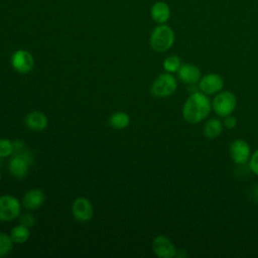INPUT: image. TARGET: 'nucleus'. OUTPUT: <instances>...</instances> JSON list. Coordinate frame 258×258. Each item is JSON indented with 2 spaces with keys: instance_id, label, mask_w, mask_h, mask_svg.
Wrapping results in <instances>:
<instances>
[{
  "instance_id": "20e7f679",
  "label": "nucleus",
  "mask_w": 258,
  "mask_h": 258,
  "mask_svg": "<svg viewBox=\"0 0 258 258\" xmlns=\"http://www.w3.org/2000/svg\"><path fill=\"white\" fill-rule=\"evenodd\" d=\"M237 106L236 96L230 91L219 92L213 102L212 107L215 113L221 117H226L231 115Z\"/></svg>"
},
{
  "instance_id": "b1692460",
  "label": "nucleus",
  "mask_w": 258,
  "mask_h": 258,
  "mask_svg": "<svg viewBox=\"0 0 258 258\" xmlns=\"http://www.w3.org/2000/svg\"><path fill=\"white\" fill-rule=\"evenodd\" d=\"M223 125H224L226 128H228V129H233V128H235L236 125H237V119H236L234 116H232V115H228V116L225 117V120H224Z\"/></svg>"
},
{
  "instance_id": "4be33fe9",
  "label": "nucleus",
  "mask_w": 258,
  "mask_h": 258,
  "mask_svg": "<svg viewBox=\"0 0 258 258\" xmlns=\"http://www.w3.org/2000/svg\"><path fill=\"white\" fill-rule=\"evenodd\" d=\"M19 222L20 224L28 227V228H31L34 226L35 224V219H34V216L30 213H24L20 216L19 218Z\"/></svg>"
},
{
  "instance_id": "ddd939ff",
  "label": "nucleus",
  "mask_w": 258,
  "mask_h": 258,
  "mask_svg": "<svg viewBox=\"0 0 258 258\" xmlns=\"http://www.w3.org/2000/svg\"><path fill=\"white\" fill-rule=\"evenodd\" d=\"M44 203V194L39 188H32L26 191L22 199V204L26 210H37Z\"/></svg>"
},
{
  "instance_id": "39448f33",
  "label": "nucleus",
  "mask_w": 258,
  "mask_h": 258,
  "mask_svg": "<svg viewBox=\"0 0 258 258\" xmlns=\"http://www.w3.org/2000/svg\"><path fill=\"white\" fill-rule=\"evenodd\" d=\"M20 214V202L17 198L4 195L0 197V222H10Z\"/></svg>"
},
{
  "instance_id": "5701e85b",
  "label": "nucleus",
  "mask_w": 258,
  "mask_h": 258,
  "mask_svg": "<svg viewBox=\"0 0 258 258\" xmlns=\"http://www.w3.org/2000/svg\"><path fill=\"white\" fill-rule=\"evenodd\" d=\"M249 167L252 172L258 175V149L254 151V153L251 154L250 161H249Z\"/></svg>"
},
{
  "instance_id": "f3484780",
  "label": "nucleus",
  "mask_w": 258,
  "mask_h": 258,
  "mask_svg": "<svg viewBox=\"0 0 258 258\" xmlns=\"http://www.w3.org/2000/svg\"><path fill=\"white\" fill-rule=\"evenodd\" d=\"M109 123L114 129L122 130V129H125L126 127L129 126L130 117L125 112H122V111L115 112L111 115V117L109 119Z\"/></svg>"
},
{
  "instance_id": "2eb2a0df",
  "label": "nucleus",
  "mask_w": 258,
  "mask_h": 258,
  "mask_svg": "<svg viewBox=\"0 0 258 258\" xmlns=\"http://www.w3.org/2000/svg\"><path fill=\"white\" fill-rule=\"evenodd\" d=\"M151 18L158 24H164L170 18V8L163 1L155 2L150 9Z\"/></svg>"
},
{
  "instance_id": "f03ea898",
  "label": "nucleus",
  "mask_w": 258,
  "mask_h": 258,
  "mask_svg": "<svg viewBox=\"0 0 258 258\" xmlns=\"http://www.w3.org/2000/svg\"><path fill=\"white\" fill-rule=\"evenodd\" d=\"M174 42V32L168 25L159 24L152 30L149 37V44L156 52L167 51Z\"/></svg>"
},
{
  "instance_id": "9d476101",
  "label": "nucleus",
  "mask_w": 258,
  "mask_h": 258,
  "mask_svg": "<svg viewBox=\"0 0 258 258\" xmlns=\"http://www.w3.org/2000/svg\"><path fill=\"white\" fill-rule=\"evenodd\" d=\"M199 87L204 94L214 95L222 91L224 88V80L220 75L210 73L200 79Z\"/></svg>"
},
{
  "instance_id": "393cba45",
  "label": "nucleus",
  "mask_w": 258,
  "mask_h": 258,
  "mask_svg": "<svg viewBox=\"0 0 258 258\" xmlns=\"http://www.w3.org/2000/svg\"><path fill=\"white\" fill-rule=\"evenodd\" d=\"M254 195H255L256 200H257V202H258V186L255 188V190H254Z\"/></svg>"
},
{
  "instance_id": "7ed1b4c3",
  "label": "nucleus",
  "mask_w": 258,
  "mask_h": 258,
  "mask_svg": "<svg viewBox=\"0 0 258 258\" xmlns=\"http://www.w3.org/2000/svg\"><path fill=\"white\" fill-rule=\"evenodd\" d=\"M177 89V81L170 73L160 74L151 85V94L157 98L171 96Z\"/></svg>"
},
{
  "instance_id": "dca6fc26",
  "label": "nucleus",
  "mask_w": 258,
  "mask_h": 258,
  "mask_svg": "<svg viewBox=\"0 0 258 258\" xmlns=\"http://www.w3.org/2000/svg\"><path fill=\"white\" fill-rule=\"evenodd\" d=\"M222 131H223V123L220 120L216 119V118L208 120L205 123L204 129H203L204 135L208 139H215V138H217L218 136L221 135Z\"/></svg>"
},
{
  "instance_id": "412c9836",
  "label": "nucleus",
  "mask_w": 258,
  "mask_h": 258,
  "mask_svg": "<svg viewBox=\"0 0 258 258\" xmlns=\"http://www.w3.org/2000/svg\"><path fill=\"white\" fill-rule=\"evenodd\" d=\"M14 151V144L9 139H0V157L10 156Z\"/></svg>"
},
{
  "instance_id": "aec40b11",
  "label": "nucleus",
  "mask_w": 258,
  "mask_h": 258,
  "mask_svg": "<svg viewBox=\"0 0 258 258\" xmlns=\"http://www.w3.org/2000/svg\"><path fill=\"white\" fill-rule=\"evenodd\" d=\"M181 66V60L177 55H169L163 60V69L167 73H176Z\"/></svg>"
},
{
  "instance_id": "f8f14e48",
  "label": "nucleus",
  "mask_w": 258,
  "mask_h": 258,
  "mask_svg": "<svg viewBox=\"0 0 258 258\" xmlns=\"http://www.w3.org/2000/svg\"><path fill=\"white\" fill-rule=\"evenodd\" d=\"M178 79L184 84H196L201 79L200 69L192 63H181L177 71Z\"/></svg>"
},
{
  "instance_id": "4468645a",
  "label": "nucleus",
  "mask_w": 258,
  "mask_h": 258,
  "mask_svg": "<svg viewBox=\"0 0 258 258\" xmlns=\"http://www.w3.org/2000/svg\"><path fill=\"white\" fill-rule=\"evenodd\" d=\"M25 125L32 131H42L47 127L48 119L46 115L40 111H32L25 117Z\"/></svg>"
},
{
  "instance_id": "f257e3e1",
  "label": "nucleus",
  "mask_w": 258,
  "mask_h": 258,
  "mask_svg": "<svg viewBox=\"0 0 258 258\" xmlns=\"http://www.w3.org/2000/svg\"><path fill=\"white\" fill-rule=\"evenodd\" d=\"M211 109L212 103L208 95L203 92H195L182 106V117L188 123L198 124L209 116Z\"/></svg>"
},
{
  "instance_id": "9b49d317",
  "label": "nucleus",
  "mask_w": 258,
  "mask_h": 258,
  "mask_svg": "<svg viewBox=\"0 0 258 258\" xmlns=\"http://www.w3.org/2000/svg\"><path fill=\"white\" fill-rule=\"evenodd\" d=\"M230 155L236 164H244L251 157V148L249 144L242 139H236L230 144Z\"/></svg>"
},
{
  "instance_id": "a878e982",
  "label": "nucleus",
  "mask_w": 258,
  "mask_h": 258,
  "mask_svg": "<svg viewBox=\"0 0 258 258\" xmlns=\"http://www.w3.org/2000/svg\"><path fill=\"white\" fill-rule=\"evenodd\" d=\"M0 181H1V171H0Z\"/></svg>"
},
{
  "instance_id": "423d86ee",
  "label": "nucleus",
  "mask_w": 258,
  "mask_h": 258,
  "mask_svg": "<svg viewBox=\"0 0 258 258\" xmlns=\"http://www.w3.org/2000/svg\"><path fill=\"white\" fill-rule=\"evenodd\" d=\"M31 160L32 158L29 154H27V152L17 153L9 161L8 169L10 174L18 179L25 177L28 173V168Z\"/></svg>"
},
{
  "instance_id": "6ab92c4d",
  "label": "nucleus",
  "mask_w": 258,
  "mask_h": 258,
  "mask_svg": "<svg viewBox=\"0 0 258 258\" xmlns=\"http://www.w3.org/2000/svg\"><path fill=\"white\" fill-rule=\"evenodd\" d=\"M14 242L10 234L0 232V257L7 256L13 249Z\"/></svg>"
},
{
  "instance_id": "1a4fd4ad",
  "label": "nucleus",
  "mask_w": 258,
  "mask_h": 258,
  "mask_svg": "<svg viewBox=\"0 0 258 258\" xmlns=\"http://www.w3.org/2000/svg\"><path fill=\"white\" fill-rule=\"evenodd\" d=\"M152 250L159 258H172L176 255L177 251L172 241L163 235L156 236L153 239Z\"/></svg>"
},
{
  "instance_id": "0eeeda50",
  "label": "nucleus",
  "mask_w": 258,
  "mask_h": 258,
  "mask_svg": "<svg viewBox=\"0 0 258 258\" xmlns=\"http://www.w3.org/2000/svg\"><path fill=\"white\" fill-rule=\"evenodd\" d=\"M11 66L16 72L20 74H27L33 69V55L28 50L18 49L11 56Z\"/></svg>"
},
{
  "instance_id": "a211bd4d",
  "label": "nucleus",
  "mask_w": 258,
  "mask_h": 258,
  "mask_svg": "<svg viewBox=\"0 0 258 258\" xmlns=\"http://www.w3.org/2000/svg\"><path fill=\"white\" fill-rule=\"evenodd\" d=\"M10 236H11L14 243L22 244V243L26 242L29 239V236H30L29 228L22 225V224H19V225L15 226L11 229Z\"/></svg>"
},
{
  "instance_id": "6e6552de",
  "label": "nucleus",
  "mask_w": 258,
  "mask_h": 258,
  "mask_svg": "<svg viewBox=\"0 0 258 258\" xmlns=\"http://www.w3.org/2000/svg\"><path fill=\"white\" fill-rule=\"evenodd\" d=\"M72 213L74 218L81 223L90 221L94 215V208L90 200L86 198H77L72 205Z\"/></svg>"
}]
</instances>
